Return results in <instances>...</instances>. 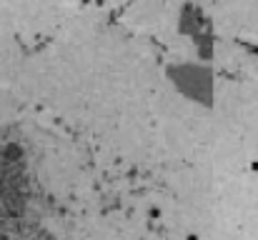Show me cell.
<instances>
[{
  "label": "cell",
  "mask_w": 258,
  "mask_h": 240,
  "mask_svg": "<svg viewBox=\"0 0 258 240\" xmlns=\"http://www.w3.org/2000/svg\"><path fill=\"white\" fill-rule=\"evenodd\" d=\"M168 73H171L173 85L185 98H190L196 103H211V98H213L211 70H206L203 65H175Z\"/></svg>",
  "instance_id": "obj_1"
}]
</instances>
